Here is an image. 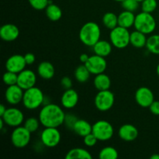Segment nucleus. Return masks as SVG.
Here are the masks:
<instances>
[{"label":"nucleus","instance_id":"58836bf2","mask_svg":"<svg viewBox=\"0 0 159 159\" xmlns=\"http://www.w3.org/2000/svg\"><path fill=\"white\" fill-rule=\"evenodd\" d=\"M148 108L152 114L155 115V116H159V101H154Z\"/></svg>","mask_w":159,"mask_h":159},{"label":"nucleus","instance_id":"2eb2a0df","mask_svg":"<svg viewBox=\"0 0 159 159\" xmlns=\"http://www.w3.org/2000/svg\"><path fill=\"white\" fill-rule=\"evenodd\" d=\"M26 65H27L25 61L24 55L21 54H13L10 56L6 62V71H12L17 74L24 70Z\"/></svg>","mask_w":159,"mask_h":159},{"label":"nucleus","instance_id":"dca6fc26","mask_svg":"<svg viewBox=\"0 0 159 159\" xmlns=\"http://www.w3.org/2000/svg\"><path fill=\"white\" fill-rule=\"evenodd\" d=\"M20 36V30L12 23H6L0 28V37L6 42L14 41Z\"/></svg>","mask_w":159,"mask_h":159},{"label":"nucleus","instance_id":"bb28decb","mask_svg":"<svg viewBox=\"0 0 159 159\" xmlns=\"http://www.w3.org/2000/svg\"><path fill=\"white\" fill-rule=\"evenodd\" d=\"M90 75H91V73L89 71V69L85 66V64L79 65L75 68L74 72L75 78L80 83H84V82H87L89 80V79Z\"/></svg>","mask_w":159,"mask_h":159},{"label":"nucleus","instance_id":"e433bc0d","mask_svg":"<svg viewBox=\"0 0 159 159\" xmlns=\"http://www.w3.org/2000/svg\"><path fill=\"white\" fill-rule=\"evenodd\" d=\"M78 118L76 116H75V115L71 114V113H68V114H65V122L64 124H65L68 128L72 130L73 127H74L75 124L77 121Z\"/></svg>","mask_w":159,"mask_h":159},{"label":"nucleus","instance_id":"c03bdc74","mask_svg":"<svg viewBox=\"0 0 159 159\" xmlns=\"http://www.w3.org/2000/svg\"><path fill=\"white\" fill-rule=\"evenodd\" d=\"M151 159H159V155L158 154H155V155H152Z\"/></svg>","mask_w":159,"mask_h":159},{"label":"nucleus","instance_id":"f3484780","mask_svg":"<svg viewBox=\"0 0 159 159\" xmlns=\"http://www.w3.org/2000/svg\"><path fill=\"white\" fill-rule=\"evenodd\" d=\"M120 139L127 142H131L138 138L139 132L135 126L130 124H126L121 126L118 131Z\"/></svg>","mask_w":159,"mask_h":159},{"label":"nucleus","instance_id":"a878e982","mask_svg":"<svg viewBox=\"0 0 159 159\" xmlns=\"http://www.w3.org/2000/svg\"><path fill=\"white\" fill-rule=\"evenodd\" d=\"M47 17L51 21H58L62 17V10L58 6L53 3H49L45 9Z\"/></svg>","mask_w":159,"mask_h":159},{"label":"nucleus","instance_id":"ddd939ff","mask_svg":"<svg viewBox=\"0 0 159 159\" xmlns=\"http://www.w3.org/2000/svg\"><path fill=\"white\" fill-rule=\"evenodd\" d=\"M36 82H37V75L32 70L25 68L18 74L17 85L23 90H26L35 86Z\"/></svg>","mask_w":159,"mask_h":159},{"label":"nucleus","instance_id":"412c9836","mask_svg":"<svg viewBox=\"0 0 159 159\" xmlns=\"http://www.w3.org/2000/svg\"><path fill=\"white\" fill-rule=\"evenodd\" d=\"M73 131L79 136L84 138L93 131V125L85 120L78 119L72 129Z\"/></svg>","mask_w":159,"mask_h":159},{"label":"nucleus","instance_id":"6ab92c4d","mask_svg":"<svg viewBox=\"0 0 159 159\" xmlns=\"http://www.w3.org/2000/svg\"><path fill=\"white\" fill-rule=\"evenodd\" d=\"M37 74L45 80H50L55 74V68L54 65L49 61H42L37 67Z\"/></svg>","mask_w":159,"mask_h":159},{"label":"nucleus","instance_id":"9d476101","mask_svg":"<svg viewBox=\"0 0 159 159\" xmlns=\"http://www.w3.org/2000/svg\"><path fill=\"white\" fill-rule=\"evenodd\" d=\"M5 124L9 127H16L24 123V115L20 110L16 107H10L6 110V113L1 116Z\"/></svg>","mask_w":159,"mask_h":159},{"label":"nucleus","instance_id":"79ce46f5","mask_svg":"<svg viewBox=\"0 0 159 159\" xmlns=\"http://www.w3.org/2000/svg\"><path fill=\"white\" fill-rule=\"evenodd\" d=\"M6 110H7V108L3 104H1V106H0V116H2L6 113Z\"/></svg>","mask_w":159,"mask_h":159},{"label":"nucleus","instance_id":"393cba45","mask_svg":"<svg viewBox=\"0 0 159 159\" xmlns=\"http://www.w3.org/2000/svg\"><path fill=\"white\" fill-rule=\"evenodd\" d=\"M93 158L91 153L86 149L81 148H75L71 149L67 152L65 155L66 159H91Z\"/></svg>","mask_w":159,"mask_h":159},{"label":"nucleus","instance_id":"5701e85b","mask_svg":"<svg viewBox=\"0 0 159 159\" xmlns=\"http://www.w3.org/2000/svg\"><path fill=\"white\" fill-rule=\"evenodd\" d=\"M95 88L99 91H103V90L110 89L111 86V79L105 73H101V74L96 75L95 77L94 81Z\"/></svg>","mask_w":159,"mask_h":159},{"label":"nucleus","instance_id":"37998d69","mask_svg":"<svg viewBox=\"0 0 159 159\" xmlns=\"http://www.w3.org/2000/svg\"><path fill=\"white\" fill-rule=\"evenodd\" d=\"M4 124H5L4 120L1 118V119H0V129H1V130H2L3 129V125H4Z\"/></svg>","mask_w":159,"mask_h":159},{"label":"nucleus","instance_id":"c9c22d12","mask_svg":"<svg viewBox=\"0 0 159 159\" xmlns=\"http://www.w3.org/2000/svg\"><path fill=\"white\" fill-rule=\"evenodd\" d=\"M98 141L99 140L97 139V138L93 133L89 134L86 135V136L83 138L84 144L87 146V147H93V146L96 145Z\"/></svg>","mask_w":159,"mask_h":159},{"label":"nucleus","instance_id":"6e6552de","mask_svg":"<svg viewBox=\"0 0 159 159\" xmlns=\"http://www.w3.org/2000/svg\"><path fill=\"white\" fill-rule=\"evenodd\" d=\"M114 94L110 89L99 91L94 99L95 107L99 111L107 112L114 105Z\"/></svg>","mask_w":159,"mask_h":159},{"label":"nucleus","instance_id":"4c0bfd02","mask_svg":"<svg viewBox=\"0 0 159 159\" xmlns=\"http://www.w3.org/2000/svg\"><path fill=\"white\" fill-rule=\"evenodd\" d=\"M61 85L65 89H71L72 87V81L68 76H65L61 79Z\"/></svg>","mask_w":159,"mask_h":159},{"label":"nucleus","instance_id":"423d86ee","mask_svg":"<svg viewBox=\"0 0 159 159\" xmlns=\"http://www.w3.org/2000/svg\"><path fill=\"white\" fill-rule=\"evenodd\" d=\"M92 133L100 141H109L111 139L114 134V128L109 121L100 120L93 125Z\"/></svg>","mask_w":159,"mask_h":159},{"label":"nucleus","instance_id":"f03ea898","mask_svg":"<svg viewBox=\"0 0 159 159\" xmlns=\"http://www.w3.org/2000/svg\"><path fill=\"white\" fill-rule=\"evenodd\" d=\"M101 37V29L98 23L88 22L81 27L79 31V39L83 44L88 47H93Z\"/></svg>","mask_w":159,"mask_h":159},{"label":"nucleus","instance_id":"a18cd8bd","mask_svg":"<svg viewBox=\"0 0 159 159\" xmlns=\"http://www.w3.org/2000/svg\"><path fill=\"white\" fill-rule=\"evenodd\" d=\"M156 72H157V75H158V76L159 77V64L158 65H157V68H156Z\"/></svg>","mask_w":159,"mask_h":159},{"label":"nucleus","instance_id":"7ed1b4c3","mask_svg":"<svg viewBox=\"0 0 159 159\" xmlns=\"http://www.w3.org/2000/svg\"><path fill=\"white\" fill-rule=\"evenodd\" d=\"M43 102H44V95L40 89L34 86L24 90L22 103L27 110H36L39 108L43 103Z\"/></svg>","mask_w":159,"mask_h":159},{"label":"nucleus","instance_id":"f704fd0d","mask_svg":"<svg viewBox=\"0 0 159 159\" xmlns=\"http://www.w3.org/2000/svg\"><path fill=\"white\" fill-rule=\"evenodd\" d=\"M28 2L36 10H43L49 5V0H28Z\"/></svg>","mask_w":159,"mask_h":159},{"label":"nucleus","instance_id":"cd10ccee","mask_svg":"<svg viewBox=\"0 0 159 159\" xmlns=\"http://www.w3.org/2000/svg\"><path fill=\"white\" fill-rule=\"evenodd\" d=\"M102 21L103 26L111 30L118 26V16H116L114 12H106L102 16Z\"/></svg>","mask_w":159,"mask_h":159},{"label":"nucleus","instance_id":"a19ab883","mask_svg":"<svg viewBox=\"0 0 159 159\" xmlns=\"http://www.w3.org/2000/svg\"><path fill=\"white\" fill-rule=\"evenodd\" d=\"M89 57V56L87 54H85V53H84V54H82L80 55V57H79V60H80V61L82 62V63L85 64V62L88 61Z\"/></svg>","mask_w":159,"mask_h":159},{"label":"nucleus","instance_id":"72a5a7b5","mask_svg":"<svg viewBox=\"0 0 159 159\" xmlns=\"http://www.w3.org/2000/svg\"><path fill=\"white\" fill-rule=\"evenodd\" d=\"M139 3L136 0H124L121 2V6L124 10L134 12L139 8Z\"/></svg>","mask_w":159,"mask_h":159},{"label":"nucleus","instance_id":"4be33fe9","mask_svg":"<svg viewBox=\"0 0 159 159\" xmlns=\"http://www.w3.org/2000/svg\"><path fill=\"white\" fill-rule=\"evenodd\" d=\"M135 17L136 16L133 12L124 10L118 15V26L127 29L132 27L134 25Z\"/></svg>","mask_w":159,"mask_h":159},{"label":"nucleus","instance_id":"a211bd4d","mask_svg":"<svg viewBox=\"0 0 159 159\" xmlns=\"http://www.w3.org/2000/svg\"><path fill=\"white\" fill-rule=\"evenodd\" d=\"M79 102V94L73 89H65L61 98V103L65 109H72Z\"/></svg>","mask_w":159,"mask_h":159},{"label":"nucleus","instance_id":"9b49d317","mask_svg":"<svg viewBox=\"0 0 159 159\" xmlns=\"http://www.w3.org/2000/svg\"><path fill=\"white\" fill-rule=\"evenodd\" d=\"M85 65L87 67L91 75H99L103 73L107 68V62L105 57L94 54L93 56H89L88 61L85 63Z\"/></svg>","mask_w":159,"mask_h":159},{"label":"nucleus","instance_id":"39448f33","mask_svg":"<svg viewBox=\"0 0 159 159\" xmlns=\"http://www.w3.org/2000/svg\"><path fill=\"white\" fill-rule=\"evenodd\" d=\"M130 33L128 29L117 26L111 30L110 40L113 46L118 49H124L130 44Z\"/></svg>","mask_w":159,"mask_h":159},{"label":"nucleus","instance_id":"c756f323","mask_svg":"<svg viewBox=\"0 0 159 159\" xmlns=\"http://www.w3.org/2000/svg\"><path fill=\"white\" fill-rule=\"evenodd\" d=\"M118 156L119 154L117 150L111 146L103 148L99 154V158L100 159H116Z\"/></svg>","mask_w":159,"mask_h":159},{"label":"nucleus","instance_id":"c85d7f7f","mask_svg":"<svg viewBox=\"0 0 159 159\" xmlns=\"http://www.w3.org/2000/svg\"><path fill=\"white\" fill-rule=\"evenodd\" d=\"M146 48L152 54L159 55V34H153L148 38Z\"/></svg>","mask_w":159,"mask_h":159},{"label":"nucleus","instance_id":"2f4dec72","mask_svg":"<svg viewBox=\"0 0 159 159\" xmlns=\"http://www.w3.org/2000/svg\"><path fill=\"white\" fill-rule=\"evenodd\" d=\"M2 80L5 85H6L7 86L16 85L17 81H18V74L17 73L12 72V71H7L3 75Z\"/></svg>","mask_w":159,"mask_h":159},{"label":"nucleus","instance_id":"ea45409f","mask_svg":"<svg viewBox=\"0 0 159 159\" xmlns=\"http://www.w3.org/2000/svg\"><path fill=\"white\" fill-rule=\"evenodd\" d=\"M24 58L26 65H33L36 61V57L33 53H26L24 55Z\"/></svg>","mask_w":159,"mask_h":159},{"label":"nucleus","instance_id":"aec40b11","mask_svg":"<svg viewBox=\"0 0 159 159\" xmlns=\"http://www.w3.org/2000/svg\"><path fill=\"white\" fill-rule=\"evenodd\" d=\"M113 47V44L110 41H107L105 40H99L93 47V49L95 54L106 57L111 54Z\"/></svg>","mask_w":159,"mask_h":159},{"label":"nucleus","instance_id":"20e7f679","mask_svg":"<svg viewBox=\"0 0 159 159\" xmlns=\"http://www.w3.org/2000/svg\"><path fill=\"white\" fill-rule=\"evenodd\" d=\"M134 26L135 30L144 33L146 35L151 34L155 31L156 28V20L152 13L142 11L135 17Z\"/></svg>","mask_w":159,"mask_h":159},{"label":"nucleus","instance_id":"4468645a","mask_svg":"<svg viewBox=\"0 0 159 159\" xmlns=\"http://www.w3.org/2000/svg\"><path fill=\"white\" fill-rule=\"evenodd\" d=\"M23 94H24V90L16 84L7 87L5 92V98L8 103L16 106L22 102Z\"/></svg>","mask_w":159,"mask_h":159},{"label":"nucleus","instance_id":"473e14b6","mask_svg":"<svg viewBox=\"0 0 159 159\" xmlns=\"http://www.w3.org/2000/svg\"><path fill=\"white\" fill-rule=\"evenodd\" d=\"M141 3V9L143 12L152 13L158 7L156 0H144Z\"/></svg>","mask_w":159,"mask_h":159},{"label":"nucleus","instance_id":"0eeeda50","mask_svg":"<svg viewBox=\"0 0 159 159\" xmlns=\"http://www.w3.org/2000/svg\"><path fill=\"white\" fill-rule=\"evenodd\" d=\"M31 134L24 126L15 127L10 136L12 145L16 148H24L30 142Z\"/></svg>","mask_w":159,"mask_h":159},{"label":"nucleus","instance_id":"49530a36","mask_svg":"<svg viewBox=\"0 0 159 159\" xmlns=\"http://www.w3.org/2000/svg\"><path fill=\"white\" fill-rule=\"evenodd\" d=\"M113 1H115V2H122L124 1V0H113Z\"/></svg>","mask_w":159,"mask_h":159},{"label":"nucleus","instance_id":"f257e3e1","mask_svg":"<svg viewBox=\"0 0 159 159\" xmlns=\"http://www.w3.org/2000/svg\"><path fill=\"white\" fill-rule=\"evenodd\" d=\"M38 118L44 127H58L64 124L65 113L57 104L48 103L42 107Z\"/></svg>","mask_w":159,"mask_h":159},{"label":"nucleus","instance_id":"de8ad7c7","mask_svg":"<svg viewBox=\"0 0 159 159\" xmlns=\"http://www.w3.org/2000/svg\"><path fill=\"white\" fill-rule=\"evenodd\" d=\"M136 1H138V2H142L144 1V0H136Z\"/></svg>","mask_w":159,"mask_h":159},{"label":"nucleus","instance_id":"7c9ffc66","mask_svg":"<svg viewBox=\"0 0 159 159\" xmlns=\"http://www.w3.org/2000/svg\"><path fill=\"white\" fill-rule=\"evenodd\" d=\"M40 122L39 118L37 119V118L35 117H30L24 121L23 126H24L30 133H34V132H36L38 130L39 127H40Z\"/></svg>","mask_w":159,"mask_h":159},{"label":"nucleus","instance_id":"1a4fd4ad","mask_svg":"<svg viewBox=\"0 0 159 159\" xmlns=\"http://www.w3.org/2000/svg\"><path fill=\"white\" fill-rule=\"evenodd\" d=\"M61 135L57 127H45L40 134V141L47 148H55L60 143Z\"/></svg>","mask_w":159,"mask_h":159},{"label":"nucleus","instance_id":"f8f14e48","mask_svg":"<svg viewBox=\"0 0 159 159\" xmlns=\"http://www.w3.org/2000/svg\"><path fill=\"white\" fill-rule=\"evenodd\" d=\"M135 100L141 107L148 108L155 101V96L152 90L148 87H140L135 93Z\"/></svg>","mask_w":159,"mask_h":159},{"label":"nucleus","instance_id":"b1692460","mask_svg":"<svg viewBox=\"0 0 159 159\" xmlns=\"http://www.w3.org/2000/svg\"><path fill=\"white\" fill-rule=\"evenodd\" d=\"M148 38L146 34L139 30H135L134 31L130 33V43L136 48H142L146 47Z\"/></svg>","mask_w":159,"mask_h":159}]
</instances>
